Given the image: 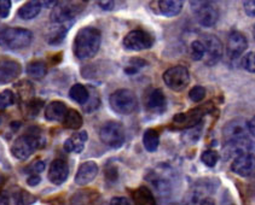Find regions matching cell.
<instances>
[{"mask_svg":"<svg viewBox=\"0 0 255 205\" xmlns=\"http://www.w3.org/2000/svg\"><path fill=\"white\" fill-rule=\"evenodd\" d=\"M248 122L242 119H235L226 123L223 131V137L225 140V152L231 156L243 152L246 150L254 148L249 139Z\"/></svg>","mask_w":255,"mask_h":205,"instance_id":"6da1fadb","label":"cell"},{"mask_svg":"<svg viewBox=\"0 0 255 205\" xmlns=\"http://www.w3.org/2000/svg\"><path fill=\"white\" fill-rule=\"evenodd\" d=\"M102 33L95 27H85L78 32L73 44V51L78 60L93 58L101 49Z\"/></svg>","mask_w":255,"mask_h":205,"instance_id":"7a4b0ae2","label":"cell"},{"mask_svg":"<svg viewBox=\"0 0 255 205\" xmlns=\"http://www.w3.org/2000/svg\"><path fill=\"white\" fill-rule=\"evenodd\" d=\"M39 132L40 131L33 132V129H29L28 133L17 137L13 141L12 146H11L12 156L16 157L19 161H25V159L29 158L40 147L41 137Z\"/></svg>","mask_w":255,"mask_h":205,"instance_id":"3957f363","label":"cell"},{"mask_svg":"<svg viewBox=\"0 0 255 205\" xmlns=\"http://www.w3.org/2000/svg\"><path fill=\"white\" fill-rule=\"evenodd\" d=\"M33 41V33L24 28H6L0 32V46L7 50H22Z\"/></svg>","mask_w":255,"mask_h":205,"instance_id":"277c9868","label":"cell"},{"mask_svg":"<svg viewBox=\"0 0 255 205\" xmlns=\"http://www.w3.org/2000/svg\"><path fill=\"white\" fill-rule=\"evenodd\" d=\"M86 2L83 1H57L51 12V21L53 23H73L75 17L85 9Z\"/></svg>","mask_w":255,"mask_h":205,"instance_id":"5b68a950","label":"cell"},{"mask_svg":"<svg viewBox=\"0 0 255 205\" xmlns=\"http://www.w3.org/2000/svg\"><path fill=\"white\" fill-rule=\"evenodd\" d=\"M109 104L116 114L131 115L138 109V98L131 89L121 88L110 95Z\"/></svg>","mask_w":255,"mask_h":205,"instance_id":"8992f818","label":"cell"},{"mask_svg":"<svg viewBox=\"0 0 255 205\" xmlns=\"http://www.w3.org/2000/svg\"><path fill=\"white\" fill-rule=\"evenodd\" d=\"M99 137H101V141L109 147H121L124 145L125 139H126L124 126L116 121L106 122L99 129Z\"/></svg>","mask_w":255,"mask_h":205,"instance_id":"52a82bcc","label":"cell"},{"mask_svg":"<svg viewBox=\"0 0 255 205\" xmlns=\"http://www.w3.org/2000/svg\"><path fill=\"white\" fill-rule=\"evenodd\" d=\"M192 12H194L196 21L202 27L211 28L217 23L219 12L218 7L211 1H190Z\"/></svg>","mask_w":255,"mask_h":205,"instance_id":"ba28073f","label":"cell"},{"mask_svg":"<svg viewBox=\"0 0 255 205\" xmlns=\"http://www.w3.org/2000/svg\"><path fill=\"white\" fill-rule=\"evenodd\" d=\"M162 77L166 86L175 92H180L185 89L190 82L189 70L183 66H175L167 69L163 72Z\"/></svg>","mask_w":255,"mask_h":205,"instance_id":"9c48e42d","label":"cell"},{"mask_svg":"<svg viewBox=\"0 0 255 205\" xmlns=\"http://www.w3.org/2000/svg\"><path fill=\"white\" fill-rule=\"evenodd\" d=\"M154 36L150 33L141 29H135L129 32L124 38V47L128 51H144L154 45Z\"/></svg>","mask_w":255,"mask_h":205,"instance_id":"30bf717a","label":"cell"},{"mask_svg":"<svg viewBox=\"0 0 255 205\" xmlns=\"http://www.w3.org/2000/svg\"><path fill=\"white\" fill-rule=\"evenodd\" d=\"M231 170L242 178H248L255 173V152L254 148L246 150L234 157Z\"/></svg>","mask_w":255,"mask_h":205,"instance_id":"8fae6325","label":"cell"},{"mask_svg":"<svg viewBox=\"0 0 255 205\" xmlns=\"http://www.w3.org/2000/svg\"><path fill=\"white\" fill-rule=\"evenodd\" d=\"M200 40L205 45L206 52L203 62H205L206 66L213 67L215 64L219 63L224 53L223 43L220 41V39L213 34H206Z\"/></svg>","mask_w":255,"mask_h":205,"instance_id":"7c38bea8","label":"cell"},{"mask_svg":"<svg viewBox=\"0 0 255 205\" xmlns=\"http://www.w3.org/2000/svg\"><path fill=\"white\" fill-rule=\"evenodd\" d=\"M207 114L205 108H196L192 110L181 112L173 117V125L179 129H189L197 126Z\"/></svg>","mask_w":255,"mask_h":205,"instance_id":"4fadbf2b","label":"cell"},{"mask_svg":"<svg viewBox=\"0 0 255 205\" xmlns=\"http://www.w3.org/2000/svg\"><path fill=\"white\" fill-rule=\"evenodd\" d=\"M248 47L247 38L241 32L234 30L228 36V43H226V52L231 60H236L245 53Z\"/></svg>","mask_w":255,"mask_h":205,"instance_id":"5bb4252c","label":"cell"},{"mask_svg":"<svg viewBox=\"0 0 255 205\" xmlns=\"http://www.w3.org/2000/svg\"><path fill=\"white\" fill-rule=\"evenodd\" d=\"M69 175V165L64 159L57 158L52 161L49 170V180L56 186L64 184Z\"/></svg>","mask_w":255,"mask_h":205,"instance_id":"9a60e30c","label":"cell"},{"mask_svg":"<svg viewBox=\"0 0 255 205\" xmlns=\"http://www.w3.org/2000/svg\"><path fill=\"white\" fill-rule=\"evenodd\" d=\"M98 165L97 163L93 161L85 162L79 167L78 171H76L75 175V184L79 186H85V185L90 184L95 180L96 176L98 174Z\"/></svg>","mask_w":255,"mask_h":205,"instance_id":"2e32d148","label":"cell"},{"mask_svg":"<svg viewBox=\"0 0 255 205\" xmlns=\"http://www.w3.org/2000/svg\"><path fill=\"white\" fill-rule=\"evenodd\" d=\"M156 6H150L158 15H162L165 17H174L178 16L183 10V1L180 0H160L154 1Z\"/></svg>","mask_w":255,"mask_h":205,"instance_id":"e0dca14e","label":"cell"},{"mask_svg":"<svg viewBox=\"0 0 255 205\" xmlns=\"http://www.w3.org/2000/svg\"><path fill=\"white\" fill-rule=\"evenodd\" d=\"M22 68L18 62L6 60L0 63V85L15 81L21 74Z\"/></svg>","mask_w":255,"mask_h":205,"instance_id":"ac0fdd59","label":"cell"},{"mask_svg":"<svg viewBox=\"0 0 255 205\" xmlns=\"http://www.w3.org/2000/svg\"><path fill=\"white\" fill-rule=\"evenodd\" d=\"M87 139H89V136H87L86 131L75 132L73 136H70L66 141H64V151H66V152L81 153L84 151L85 145H86Z\"/></svg>","mask_w":255,"mask_h":205,"instance_id":"d6986e66","label":"cell"},{"mask_svg":"<svg viewBox=\"0 0 255 205\" xmlns=\"http://www.w3.org/2000/svg\"><path fill=\"white\" fill-rule=\"evenodd\" d=\"M68 114V108L63 102L53 100L45 109V119L51 122H62L63 123Z\"/></svg>","mask_w":255,"mask_h":205,"instance_id":"ffe728a7","label":"cell"},{"mask_svg":"<svg viewBox=\"0 0 255 205\" xmlns=\"http://www.w3.org/2000/svg\"><path fill=\"white\" fill-rule=\"evenodd\" d=\"M99 199V193L96 190L85 188L74 193L70 199V205H96Z\"/></svg>","mask_w":255,"mask_h":205,"instance_id":"44dd1931","label":"cell"},{"mask_svg":"<svg viewBox=\"0 0 255 205\" xmlns=\"http://www.w3.org/2000/svg\"><path fill=\"white\" fill-rule=\"evenodd\" d=\"M56 24H57V26L51 27L50 30L46 34V40L51 46H58V45L63 43V40L66 39L68 29H69L70 24L72 23H67V24L56 23Z\"/></svg>","mask_w":255,"mask_h":205,"instance_id":"7402d4cb","label":"cell"},{"mask_svg":"<svg viewBox=\"0 0 255 205\" xmlns=\"http://www.w3.org/2000/svg\"><path fill=\"white\" fill-rule=\"evenodd\" d=\"M8 196V205H30L35 202V197L19 187L12 188Z\"/></svg>","mask_w":255,"mask_h":205,"instance_id":"603a6c76","label":"cell"},{"mask_svg":"<svg viewBox=\"0 0 255 205\" xmlns=\"http://www.w3.org/2000/svg\"><path fill=\"white\" fill-rule=\"evenodd\" d=\"M132 199L134 205H156L155 197L148 187L140 186L132 192Z\"/></svg>","mask_w":255,"mask_h":205,"instance_id":"cb8c5ba5","label":"cell"},{"mask_svg":"<svg viewBox=\"0 0 255 205\" xmlns=\"http://www.w3.org/2000/svg\"><path fill=\"white\" fill-rule=\"evenodd\" d=\"M146 106L149 110L152 111H163L166 109V97L162 89L156 88L150 92L148 100H146Z\"/></svg>","mask_w":255,"mask_h":205,"instance_id":"d4e9b609","label":"cell"},{"mask_svg":"<svg viewBox=\"0 0 255 205\" xmlns=\"http://www.w3.org/2000/svg\"><path fill=\"white\" fill-rule=\"evenodd\" d=\"M41 1H28L25 2L23 6H21L17 11V15L19 18L25 19H33L40 13L41 11Z\"/></svg>","mask_w":255,"mask_h":205,"instance_id":"484cf974","label":"cell"},{"mask_svg":"<svg viewBox=\"0 0 255 205\" xmlns=\"http://www.w3.org/2000/svg\"><path fill=\"white\" fill-rule=\"evenodd\" d=\"M143 144L148 152H155L157 150L158 145H160V134L156 129H146L143 137Z\"/></svg>","mask_w":255,"mask_h":205,"instance_id":"4316f807","label":"cell"},{"mask_svg":"<svg viewBox=\"0 0 255 205\" xmlns=\"http://www.w3.org/2000/svg\"><path fill=\"white\" fill-rule=\"evenodd\" d=\"M69 97L74 100L75 103L80 104V105H86V103L90 99V92L81 83H75L74 86H72V88L69 89Z\"/></svg>","mask_w":255,"mask_h":205,"instance_id":"83f0119b","label":"cell"},{"mask_svg":"<svg viewBox=\"0 0 255 205\" xmlns=\"http://www.w3.org/2000/svg\"><path fill=\"white\" fill-rule=\"evenodd\" d=\"M83 116L80 115V112L75 109H70L68 110V114L66 119L63 121V126L68 129H73V131H76V129H80L83 127Z\"/></svg>","mask_w":255,"mask_h":205,"instance_id":"f1b7e54d","label":"cell"},{"mask_svg":"<svg viewBox=\"0 0 255 205\" xmlns=\"http://www.w3.org/2000/svg\"><path fill=\"white\" fill-rule=\"evenodd\" d=\"M25 71L34 78H42L47 74V66L42 61H34L28 64Z\"/></svg>","mask_w":255,"mask_h":205,"instance_id":"f546056e","label":"cell"},{"mask_svg":"<svg viewBox=\"0 0 255 205\" xmlns=\"http://www.w3.org/2000/svg\"><path fill=\"white\" fill-rule=\"evenodd\" d=\"M16 89L23 104L34 99V87L29 81H21L18 85H16Z\"/></svg>","mask_w":255,"mask_h":205,"instance_id":"4dcf8cb0","label":"cell"},{"mask_svg":"<svg viewBox=\"0 0 255 205\" xmlns=\"http://www.w3.org/2000/svg\"><path fill=\"white\" fill-rule=\"evenodd\" d=\"M146 66H148V62L143 60V58H131L128 64L125 67V72H126L127 75H135L138 74V71H139L141 68H144V67Z\"/></svg>","mask_w":255,"mask_h":205,"instance_id":"1f68e13d","label":"cell"},{"mask_svg":"<svg viewBox=\"0 0 255 205\" xmlns=\"http://www.w3.org/2000/svg\"><path fill=\"white\" fill-rule=\"evenodd\" d=\"M205 45L201 40L192 41L190 45V57L194 61H203L205 60Z\"/></svg>","mask_w":255,"mask_h":205,"instance_id":"d6a6232c","label":"cell"},{"mask_svg":"<svg viewBox=\"0 0 255 205\" xmlns=\"http://www.w3.org/2000/svg\"><path fill=\"white\" fill-rule=\"evenodd\" d=\"M15 104V94L10 89H5V91L0 92V110L12 106Z\"/></svg>","mask_w":255,"mask_h":205,"instance_id":"836d02e7","label":"cell"},{"mask_svg":"<svg viewBox=\"0 0 255 205\" xmlns=\"http://www.w3.org/2000/svg\"><path fill=\"white\" fill-rule=\"evenodd\" d=\"M218 159H219V156H218L217 151L214 150H207L201 156V161L203 162V164L209 168L215 167L218 163Z\"/></svg>","mask_w":255,"mask_h":205,"instance_id":"e575fe53","label":"cell"},{"mask_svg":"<svg viewBox=\"0 0 255 205\" xmlns=\"http://www.w3.org/2000/svg\"><path fill=\"white\" fill-rule=\"evenodd\" d=\"M42 104H44V103H42L41 100L35 99V98H34V99L30 100V102L24 103V106H25V112H27V114L29 115L30 117L36 116V115L39 114V111H40V109H41Z\"/></svg>","mask_w":255,"mask_h":205,"instance_id":"d590c367","label":"cell"},{"mask_svg":"<svg viewBox=\"0 0 255 205\" xmlns=\"http://www.w3.org/2000/svg\"><path fill=\"white\" fill-rule=\"evenodd\" d=\"M206 97V88L202 86H195L190 89L189 98L194 103H200L205 99Z\"/></svg>","mask_w":255,"mask_h":205,"instance_id":"8d00e7d4","label":"cell"},{"mask_svg":"<svg viewBox=\"0 0 255 205\" xmlns=\"http://www.w3.org/2000/svg\"><path fill=\"white\" fill-rule=\"evenodd\" d=\"M242 67L247 70V71L252 72V74H255V51L248 52L247 55L243 57Z\"/></svg>","mask_w":255,"mask_h":205,"instance_id":"74e56055","label":"cell"},{"mask_svg":"<svg viewBox=\"0 0 255 205\" xmlns=\"http://www.w3.org/2000/svg\"><path fill=\"white\" fill-rule=\"evenodd\" d=\"M104 173H106V178H107L108 181L114 182L119 178L118 168H116L115 165H113V164H108L106 167V170H104Z\"/></svg>","mask_w":255,"mask_h":205,"instance_id":"f35d334b","label":"cell"},{"mask_svg":"<svg viewBox=\"0 0 255 205\" xmlns=\"http://www.w3.org/2000/svg\"><path fill=\"white\" fill-rule=\"evenodd\" d=\"M11 1L10 0H0V17L6 18L10 15Z\"/></svg>","mask_w":255,"mask_h":205,"instance_id":"ab89813d","label":"cell"},{"mask_svg":"<svg viewBox=\"0 0 255 205\" xmlns=\"http://www.w3.org/2000/svg\"><path fill=\"white\" fill-rule=\"evenodd\" d=\"M243 10L248 17H255V0L243 2Z\"/></svg>","mask_w":255,"mask_h":205,"instance_id":"60d3db41","label":"cell"},{"mask_svg":"<svg viewBox=\"0 0 255 205\" xmlns=\"http://www.w3.org/2000/svg\"><path fill=\"white\" fill-rule=\"evenodd\" d=\"M30 171H32V175H38L39 173L44 171L45 169V163L42 161H36L34 164L30 165Z\"/></svg>","mask_w":255,"mask_h":205,"instance_id":"b9f144b4","label":"cell"},{"mask_svg":"<svg viewBox=\"0 0 255 205\" xmlns=\"http://www.w3.org/2000/svg\"><path fill=\"white\" fill-rule=\"evenodd\" d=\"M109 205H131V202L126 197H114L110 201Z\"/></svg>","mask_w":255,"mask_h":205,"instance_id":"7bdbcfd3","label":"cell"},{"mask_svg":"<svg viewBox=\"0 0 255 205\" xmlns=\"http://www.w3.org/2000/svg\"><path fill=\"white\" fill-rule=\"evenodd\" d=\"M98 5H99V7H101V9L110 11V10L114 9L115 2L114 1H109V0H107V1L102 0V1H98Z\"/></svg>","mask_w":255,"mask_h":205,"instance_id":"ee69618b","label":"cell"},{"mask_svg":"<svg viewBox=\"0 0 255 205\" xmlns=\"http://www.w3.org/2000/svg\"><path fill=\"white\" fill-rule=\"evenodd\" d=\"M41 181V178L39 175H30L29 178L27 179V184L29 185V186H36V185L40 184Z\"/></svg>","mask_w":255,"mask_h":205,"instance_id":"f6af8a7d","label":"cell"},{"mask_svg":"<svg viewBox=\"0 0 255 205\" xmlns=\"http://www.w3.org/2000/svg\"><path fill=\"white\" fill-rule=\"evenodd\" d=\"M248 129H249V133L255 137V116L248 122Z\"/></svg>","mask_w":255,"mask_h":205,"instance_id":"bcb514c9","label":"cell"},{"mask_svg":"<svg viewBox=\"0 0 255 205\" xmlns=\"http://www.w3.org/2000/svg\"><path fill=\"white\" fill-rule=\"evenodd\" d=\"M0 205H8V196L6 193L0 195Z\"/></svg>","mask_w":255,"mask_h":205,"instance_id":"7dc6e473","label":"cell"},{"mask_svg":"<svg viewBox=\"0 0 255 205\" xmlns=\"http://www.w3.org/2000/svg\"><path fill=\"white\" fill-rule=\"evenodd\" d=\"M200 205H214V202L212 201V199L206 198V199H203L202 202H201Z\"/></svg>","mask_w":255,"mask_h":205,"instance_id":"c3c4849f","label":"cell"},{"mask_svg":"<svg viewBox=\"0 0 255 205\" xmlns=\"http://www.w3.org/2000/svg\"><path fill=\"white\" fill-rule=\"evenodd\" d=\"M253 36H254V40H255V24H254V27H253Z\"/></svg>","mask_w":255,"mask_h":205,"instance_id":"681fc988","label":"cell"}]
</instances>
